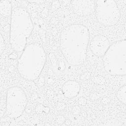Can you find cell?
<instances>
[{"label": "cell", "mask_w": 126, "mask_h": 126, "mask_svg": "<svg viewBox=\"0 0 126 126\" xmlns=\"http://www.w3.org/2000/svg\"><path fill=\"white\" fill-rule=\"evenodd\" d=\"M78 103L81 105H85L87 103V99L83 97H80L78 99Z\"/></svg>", "instance_id": "14"}, {"label": "cell", "mask_w": 126, "mask_h": 126, "mask_svg": "<svg viewBox=\"0 0 126 126\" xmlns=\"http://www.w3.org/2000/svg\"><path fill=\"white\" fill-rule=\"evenodd\" d=\"M28 99L24 90L20 87L9 88L6 94V112L12 118H17L25 110Z\"/></svg>", "instance_id": "6"}, {"label": "cell", "mask_w": 126, "mask_h": 126, "mask_svg": "<svg viewBox=\"0 0 126 126\" xmlns=\"http://www.w3.org/2000/svg\"><path fill=\"white\" fill-rule=\"evenodd\" d=\"M110 46L108 38L103 35H96L91 40L90 48L92 52L98 57H103Z\"/></svg>", "instance_id": "7"}, {"label": "cell", "mask_w": 126, "mask_h": 126, "mask_svg": "<svg viewBox=\"0 0 126 126\" xmlns=\"http://www.w3.org/2000/svg\"><path fill=\"white\" fill-rule=\"evenodd\" d=\"M89 42V30L83 24H71L65 27L60 34L61 52L71 65H79L85 62Z\"/></svg>", "instance_id": "1"}, {"label": "cell", "mask_w": 126, "mask_h": 126, "mask_svg": "<svg viewBox=\"0 0 126 126\" xmlns=\"http://www.w3.org/2000/svg\"><path fill=\"white\" fill-rule=\"evenodd\" d=\"M36 112L37 113H48L49 112L50 109L48 107H45L42 104L38 105L35 108Z\"/></svg>", "instance_id": "12"}, {"label": "cell", "mask_w": 126, "mask_h": 126, "mask_svg": "<svg viewBox=\"0 0 126 126\" xmlns=\"http://www.w3.org/2000/svg\"><path fill=\"white\" fill-rule=\"evenodd\" d=\"M79 112H80V108L77 106H74L72 109V112L74 115L79 114Z\"/></svg>", "instance_id": "15"}, {"label": "cell", "mask_w": 126, "mask_h": 126, "mask_svg": "<svg viewBox=\"0 0 126 126\" xmlns=\"http://www.w3.org/2000/svg\"><path fill=\"white\" fill-rule=\"evenodd\" d=\"M33 29L31 16L22 7L12 10L10 16L9 41L14 51L22 52L27 45V39Z\"/></svg>", "instance_id": "3"}, {"label": "cell", "mask_w": 126, "mask_h": 126, "mask_svg": "<svg viewBox=\"0 0 126 126\" xmlns=\"http://www.w3.org/2000/svg\"><path fill=\"white\" fill-rule=\"evenodd\" d=\"M95 1L90 0H77L71 1L73 12L80 16H85L92 14L95 9Z\"/></svg>", "instance_id": "8"}, {"label": "cell", "mask_w": 126, "mask_h": 126, "mask_svg": "<svg viewBox=\"0 0 126 126\" xmlns=\"http://www.w3.org/2000/svg\"><path fill=\"white\" fill-rule=\"evenodd\" d=\"M94 11L97 21L105 26L116 25L121 17L120 11L113 0L95 1Z\"/></svg>", "instance_id": "5"}, {"label": "cell", "mask_w": 126, "mask_h": 126, "mask_svg": "<svg viewBox=\"0 0 126 126\" xmlns=\"http://www.w3.org/2000/svg\"><path fill=\"white\" fill-rule=\"evenodd\" d=\"M57 121L59 123H62L64 122V117L63 116H59L57 118Z\"/></svg>", "instance_id": "17"}, {"label": "cell", "mask_w": 126, "mask_h": 126, "mask_svg": "<svg viewBox=\"0 0 126 126\" xmlns=\"http://www.w3.org/2000/svg\"><path fill=\"white\" fill-rule=\"evenodd\" d=\"M46 61V55L42 46L35 42L29 44L18 59V71L26 80H35L42 72Z\"/></svg>", "instance_id": "2"}, {"label": "cell", "mask_w": 126, "mask_h": 126, "mask_svg": "<svg viewBox=\"0 0 126 126\" xmlns=\"http://www.w3.org/2000/svg\"><path fill=\"white\" fill-rule=\"evenodd\" d=\"M103 63L106 72L112 75L126 74V41H116L110 45L103 56Z\"/></svg>", "instance_id": "4"}, {"label": "cell", "mask_w": 126, "mask_h": 126, "mask_svg": "<svg viewBox=\"0 0 126 126\" xmlns=\"http://www.w3.org/2000/svg\"><path fill=\"white\" fill-rule=\"evenodd\" d=\"M12 11V5L9 1H0V13L1 16L5 17L11 16Z\"/></svg>", "instance_id": "10"}, {"label": "cell", "mask_w": 126, "mask_h": 126, "mask_svg": "<svg viewBox=\"0 0 126 126\" xmlns=\"http://www.w3.org/2000/svg\"><path fill=\"white\" fill-rule=\"evenodd\" d=\"M118 99L122 103H126V85L125 84L122 86L118 91L116 94Z\"/></svg>", "instance_id": "11"}, {"label": "cell", "mask_w": 126, "mask_h": 126, "mask_svg": "<svg viewBox=\"0 0 126 126\" xmlns=\"http://www.w3.org/2000/svg\"><path fill=\"white\" fill-rule=\"evenodd\" d=\"M88 73V72H84V73H83V74H81V75L80 76V79H81V80H84V79H85V78H88V77H87V74Z\"/></svg>", "instance_id": "18"}, {"label": "cell", "mask_w": 126, "mask_h": 126, "mask_svg": "<svg viewBox=\"0 0 126 126\" xmlns=\"http://www.w3.org/2000/svg\"><path fill=\"white\" fill-rule=\"evenodd\" d=\"M5 48V43L4 41V38H3L2 36L0 35V54L1 55L3 52L4 51V49Z\"/></svg>", "instance_id": "13"}, {"label": "cell", "mask_w": 126, "mask_h": 126, "mask_svg": "<svg viewBox=\"0 0 126 126\" xmlns=\"http://www.w3.org/2000/svg\"><path fill=\"white\" fill-rule=\"evenodd\" d=\"M18 57V54L17 52L14 51L9 55V58L10 59H16Z\"/></svg>", "instance_id": "16"}, {"label": "cell", "mask_w": 126, "mask_h": 126, "mask_svg": "<svg viewBox=\"0 0 126 126\" xmlns=\"http://www.w3.org/2000/svg\"><path fill=\"white\" fill-rule=\"evenodd\" d=\"M80 90L79 83L75 80H70L65 82L63 85L62 90L63 95L67 98L71 99L76 97Z\"/></svg>", "instance_id": "9"}]
</instances>
